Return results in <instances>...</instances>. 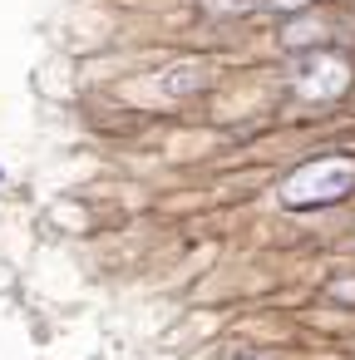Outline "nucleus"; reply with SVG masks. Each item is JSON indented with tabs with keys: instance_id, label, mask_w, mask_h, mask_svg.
I'll return each mask as SVG.
<instances>
[{
	"instance_id": "obj_5",
	"label": "nucleus",
	"mask_w": 355,
	"mask_h": 360,
	"mask_svg": "<svg viewBox=\"0 0 355 360\" xmlns=\"http://www.w3.org/2000/svg\"><path fill=\"white\" fill-rule=\"evenodd\" d=\"M266 11H306V0H266Z\"/></svg>"
},
{
	"instance_id": "obj_2",
	"label": "nucleus",
	"mask_w": 355,
	"mask_h": 360,
	"mask_svg": "<svg viewBox=\"0 0 355 360\" xmlns=\"http://www.w3.org/2000/svg\"><path fill=\"white\" fill-rule=\"evenodd\" d=\"M350 89V65L335 50H316L296 65V94L306 99H340Z\"/></svg>"
},
{
	"instance_id": "obj_3",
	"label": "nucleus",
	"mask_w": 355,
	"mask_h": 360,
	"mask_svg": "<svg viewBox=\"0 0 355 360\" xmlns=\"http://www.w3.org/2000/svg\"><path fill=\"white\" fill-rule=\"evenodd\" d=\"M207 84V65H198V60H188V65H173L163 79H158V89L168 94V99H183V94H198Z\"/></svg>"
},
{
	"instance_id": "obj_1",
	"label": "nucleus",
	"mask_w": 355,
	"mask_h": 360,
	"mask_svg": "<svg viewBox=\"0 0 355 360\" xmlns=\"http://www.w3.org/2000/svg\"><path fill=\"white\" fill-rule=\"evenodd\" d=\"M350 193H355V158L350 153H325V158H311L296 173H286L276 198H281V207H330Z\"/></svg>"
},
{
	"instance_id": "obj_4",
	"label": "nucleus",
	"mask_w": 355,
	"mask_h": 360,
	"mask_svg": "<svg viewBox=\"0 0 355 360\" xmlns=\"http://www.w3.org/2000/svg\"><path fill=\"white\" fill-rule=\"evenodd\" d=\"M262 6L266 0H202V11H212V15H252Z\"/></svg>"
}]
</instances>
